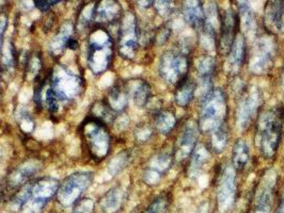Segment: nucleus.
<instances>
[{"mask_svg":"<svg viewBox=\"0 0 284 213\" xmlns=\"http://www.w3.org/2000/svg\"><path fill=\"white\" fill-rule=\"evenodd\" d=\"M227 96L221 89H210L205 93L200 109L199 129L211 137L228 133Z\"/></svg>","mask_w":284,"mask_h":213,"instance_id":"f257e3e1","label":"nucleus"},{"mask_svg":"<svg viewBox=\"0 0 284 213\" xmlns=\"http://www.w3.org/2000/svg\"><path fill=\"white\" fill-rule=\"evenodd\" d=\"M284 121V108L277 105L259 115L257 128V145L261 154L270 159L280 145Z\"/></svg>","mask_w":284,"mask_h":213,"instance_id":"f03ea898","label":"nucleus"},{"mask_svg":"<svg viewBox=\"0 0 284 213\" xmlns=\"http://www.w3.org/2000/svg\"><path fill=\"white\" fill-rule=\"evenodd\" d=\"M89 66L94 74H100L109 66L112 59V41L105 30H98L90 38Z\"/></svg>","mask_w":284,"mask_h":213,"instance_id":"7ed1b4c3","label":"nucleus"},{"mask_svg":"<svg viewBox=\"0 0 284 213\" xmlns=\"http://www.w3.org/2000/svg\"><path fill=\"white\" fill-rule=\"evenodd\" d=\"M189 59L182 51L169 50L162 54L159 62V74L175 88L188 77Z\"/></svg>","mask_w":284,"mask_h":213,"instance_id":"20e7f679","label":"nucleus"},{"mask_svg":"<svg viewBox=\"0 0 284 213\" xmlns=\"http://www.w3.org/2000/svg\"><path fill=\"white\" fill-rule=\"evenodd\" d=\"M83 136L91 156L103 159L109 149L110 137L102 121L93 118L83 123Z\"/></svg>","mask_w":284,"mask_h":213,"instance_id":"39448f33","label":"nucleus"},{"mask_svg":"<svg viewBox=\"0 0 284 213\" xmlns=\"http://www.w3.org/2000/svg\"><path fill=\"white\" fill-rule=\"evenodd\" d=\"M52 89L59 100L73 99L81 91V79L62 66H59L53 72Z\"/></svg>","mask_w":284,"mask_h":213,"instance_id":"423d86ee","label":"nucleus"},{"mask_svg":"<svg viewBox=\"0 0 284 213\" xmlns=\"http://www.w3.org/2000/svg\"><path fill=\"white\" fill-rule=\"evenodd\" d=\"M91 173H76L69 176L58 190L59 202L64 206L74 204L82 192L91 185Z\"/></svg>","mask_w":284,"mask_h":213,"instance_id":"0eeeda50","label":"nucleus"},{"mask_svg":"<svg viewBox=\"0 0 284 213\" xmlns=\"http://www.w3.org/2000/svg\"><path fill=\"white\" fill-rule=\"evenodd\" d=\"M237 185L235 177V168L232 164H227L222 169L218 180L217 188V200L221 211H228L231 209L236 196Z\"/></svg>","mask_w":284,"mask_h":213,"instance_id":"6e6552de","label":"nucleus"},{"mask_svg":"<svg viewBox=\"0 0 284 213\" xmlns=\"http://www.w3.org/2000/svg\"><path fill=\"white\" fill-rule=\"evenodd\" d=\"M238 14L232 9L223 12L220 16V39L219 49L222 53L228 54L233 45V42L238 34Z\"/></svg>","mask_w":284,"mask_h":213,"instance_id":"1a4fd4ad","label":"nucleus"},{"mask_svg":"<svg viewBox=\"0 0 284 213\" xmlns=\"http://www.w3.org/2000/svg\"><path fill=\"white\" fill-rule=\"evenodd\" d=\"M262 97L259 91L249 90L241 95L237 108V125L241 129H245L250 124L253 117H256L258 107L261 106Z\"/></svg>","mask_w":284,"mask_h":213,"instance_id":"9d476101","label":"nucleus"},{"mask_svg":"<svg viewBox=\"0 0 284 213\" xmlns=\"http://www.w3.org/2000/svg\"><path fill=\"white\" fill-rule=\"evenodd\" d=\"M199 125L193 120H188L184 126L182 132L179 137L177 144V158L180 160H185L195 150L199 138Z\"/></svg>","mask_w":284,"mask_h":213,"instance_id":"9b49d317","label":"nucleus"},{"mask_svg":"<svg viewBox=\"0 0 284 213\" xmlns=\"http://www.w3.org/2000/svg\"><path fill=\"white\" fill-rule=\"evenodd\" d=\"M121 53L126 58H132L138 47L137 24L134 15L129 14L125 17L120 31Z\"/></svg>","mask_w":284,"mask_h":213,"instance_id":"f8f14e48","label":"nucleus"},{"mask_svg":"<svg viewBox=\"0 0 284 213\" xmlns=\"http://www.w3.org/2000/svg\"><path fill=\"white\" fill-rule=\"evenodd\" d=\"M58 188V181L53 178H43L31 185V198L34 209L43 208L47 199L57 192Z\"/></svg>","mask_w":284,"mask_h":213,"instance_id":"ddd939ff","label":"nucleus"},{"mask_svg":"<svg viewBox=\"0 0 284 213\" xmlns=\"http://www.w3.org/2000/svg\"><path fill=\"white\" fill-rule=\"evenodd\" d=\"M227 56V68L229 72L231 75L238 74L246 59V40L243 34L238 32Z\"/></svg>","mask_w":284,"mask_h":213,"instance_id":"4468645a","label":"nucleus"},{"mask_svg":"<svg viewBox=\"0 0 284 213\" xmlns=\"http://www.w3.org/2000/svg\"><path fill=\"white\" fill-rule=\"evenodd\" d=\"M256 47L251 66L257 74H261L266 69H268V65H270L273 61V44L269 39L262 38Z\"/></svg>","mask_w":284,"mask_h":213,"instance_id":"2eb2a0df","label":"nucleus"},{"mask_svg":"<svg viewBox=\"0 0 284 213\" xmlns=\"http://www.w3.org/2000/svg\"><path fill=\"white\" fill-rule=\"evenodd\" d=\"M265 23L269 31L284 33V1H269L265 11Z\"/></svg>","mask_w":284,"mask_h":213,"instance_id":"dca6fc26","label":"nucleus"},{"mask_svg":"<svg viewBox=\"0 0 284 213\" xmlns=\"http://www.w3.org/2000/svg\"><path fill=\"white\" fill-rule=\"evenodd\" d=\"M275 175L271 174L267 175L263 179V186L261 187V190L258 192V205L255 213H269L271 209V204H273L274 197V188H275Z\"/></svg>","mask_w":284,"mask_h":213,"instance_id":"f3484780","label":"nucleus"},{"mask_svg":"<svg viewBox=\"0 0 284 213\" xmlns=\"http://www.w3.org/2000/svg\"><path fill=\"white\" fill-rule=\"evenodd\" d=\"M184 14L187 23L199 31L205 26V12L202 8L201 2L187 1L184 5Z\"/></svg>","mask_w":284,"mask_h":213,"instance_id":"a211bd4d","label":"nucleus"},{"mask_svg":"<svg viewBox=\"0 0 284 213\" xmlns=\"http://www.w3.org/2000/svg\"><path fill=\"white\" fill-rule=\"evenodd\" d=\"M196 82L191 78L187 77L181 82L175 90V102L180 107H186L191 101L196 93Z\"/></svg>","mask_w":284,"mask_h":213,"instance_id":"6ab92c4d","label":"nucleus"},{"mask_svg":"<svg viewBox=\"0 0 284 213\" xmlns=\"http://www.w3.org/2000/svg\"><path fill=\"white\" fill-rule=\"evenodd\" d=\"M232 155V166H234V168L236 170H243L246 167L248 161H249L250 155L249 148H248V145L244 140H238V141L234 144Z\"/></svg>","mask_w":284,"mask_h":213,"instance_id":"aec40b11","label":"nucleus"},{"mask_svg":"<svg viewBox=\"0 0 284 213\" xmlns=\"http://www.w3.org/2000/svg\"><path fill=\"white\" fill-rule=\"evenodd\" d=\"M175 124H177V118H175L174 114L170 111H161L156 115L155 118V126L157 130L161 133H168L170 132Z\"/></svg>","mask_w":284,"mask_h":213,"instance_id":"412c9836","label":"nucleus"},{"mask_svg":"<svg viewBox=\"0 0 284 213\" xmlns=\"http://www.w3.org/2000/svg\"><path fill=\"white\" fill-rule=\"evenodd\" d=\"M198 71L200 75L201 80L204 83H209L211 76L215 71V60L211 57H204L199 60Z\"/></svg>","mask_w":284,"mask_h":213,"instance_id":"4be33fe9","label":"nucleus"},{"mask_svg":"<svg viewBox=\"0 0 284 213\" xmlns=\"http://www.w3.org/2000/svg\"><path fill=\"white\" fill-rule=\"evenodd\" d=\"M121 199H122V196H121V191L119 189H113V190L108 192L105 197L103 198L101 202V205L106 212L108 213H112L114 211H117L119 209V207L121 205Z\"/></svg>","mask_w":284,"mask_h":213,"instance_id":"5701e85b","label":"nucleus"},{"mask_svg":"<svg viewBox=\"0 0 284 213\" xmlns=\"http://www.w3.org/2000/svg\"><path fill=\"white\" fill-rule=\"evenodd\" d=\"M106 4H102L100 9L96 12L100 21H113L120 14L121 8L116 2H105Z\"/></svg>","mask_w":284,"mask_h":213,"instance_id":"b1692460","label":"nucleus"},{"mask_svg":"<svg viewBox=\"0 0 284 213\" xmlns=\"http://www.w3.org/2000/svg\"><path fill=\"white\" fill-rule=\"evenodd\" d=\"M151 94V90L149 84L146 82H138V84L135 87V91L132 93V97H134V101L137 106L143 107L149 100V97Z\"/></svg>","mask_w":284,"mask_h":213,"instance_id":"393cba45","label":"nucleus"},{"mask_svg":"<svg viewBox=\"0 0 284 213\" xmlns=\"http://www.w3.org/2000/svg\"><path fill=\"white\" fill-rule=\"evenodd\" d=\"M110 107L116 110H122L128 103V94L123 90L114 89L110 94Z\"/></svg>","mask_w":284,"mask_h":213,"instance_id":"a878e982","label":"nucleus"},{"mask_svg":"<svg viewBox=\"0 0 284 213\" xmlns=\"http://www.w3.org/2000/svg\"><path fill=\"white\" fill-rule=\"evenodd\" d=\"M70 33H71V25L70 24H66V25L63 26L61 31L59 32L58 36H56L55 40H53V45H52V49H56L57 51H61L62 48L66 46V43L71 39L70 38Z\"/></svg>","mask_w":284,"mask_h":213,"instance_id":"bb28decb","label":"nucleus"},{"mask_svg":"<svg viewBox=\"0 0 284 213\" xmlns=\"http://www.w3.org/2000/svg\"><path fill=\"white\" fill-rule=\"evenodd\" d=\"M169 205V199L166 195L157 197L154 202L150 205L147 213H165Z\"/></svg>","mask_w":284,"mask_h":213,"instance_id":"cd10ccee","label":"nucleus"},{"mask_svg":"<svg viewBox=\"0 0 284 213\" xmlns=\"http://www.w3.org/2000/svg\"><path fill=\"white\" fill-rule=\"evenodd\" d=\"M58 98L53 92L52 89L50 88L47 90L46 95H45V102H46V106L48 108V110L51 112H56L58 111V107H59V103H58Z\"/></svg>","mask_w":284,"mask_h":213,"instance_id":"c85d7f7f","label":"nucleus"},{"mask_svg":"<svg viewBox=\"0 0 284 213\" xmlns=\"http://www.w3.org/2000/svg\"><path fill=\"white\" fill-rule=\"evenodd\" d=\"M60 1L56 0V1H45V0H34V3H35V7H37L40 11L42 12H46L51 9L52 5L53 4H57Z\"/></svg>","mask_w":284,"mask_h":213,"instance_id":"c756f323","label":"nucleus"},{"mask_svg":"<svg viewBox=\"0 0 284 213\" xmlns=\"http://www.w3.org/2000/svg\"><path fill=\"white\" fill-rule=\"evenodd\" d=\"M5 27H7V18H5V17H0V46H1L2 36H3V33H4Z\"/></svg>","mask_w":284,"mask_h":213,"instance_id":"7c9ffc66","label":"nucleus"},{"mask_svg":"<svg viewBox=\"0 0 284 213\" xmlns=\"http://www.w3.org/2000/svg\"><path fill=\"white\" fill-rule=\"evenodd\" d=\"M66 47L68 48H70V49H77V47H78V43H77V41L75 40V39H73V38H71L69 41H68V43H66Z\"/></svg>","mask_w":284,"mask_h":213,"instance_id":"2f4dec72","label":"nucleus"},{"mask_svg":"<svg viewBox=\"0 0 284 213\" xmlns=\"http://www.w3.org/2000/svg\"><path fill=\"white\" fill-rule=\"evenodd\" d=\"M277 213H284V194L281 198L279 207H278V209H277Z\"/></svg>","mask_w":284,"mask_h":213,"instance_id":"473e14b6","label":"nucleus"},{"mask_svg":"<svg viewBox=\"0 0 284 213\" xmlns=\"http://www.w3.org/2000/svg\"><path fill=\"white\" fill-rule=\"evenodd\" d=\"M282 83H283V88H284V71H283V77H282Z\"/></svg>","mask_w":284,"mask_h":213,"instance_id":"72a5a7b5","label":"nucleus"}]
</instances>
